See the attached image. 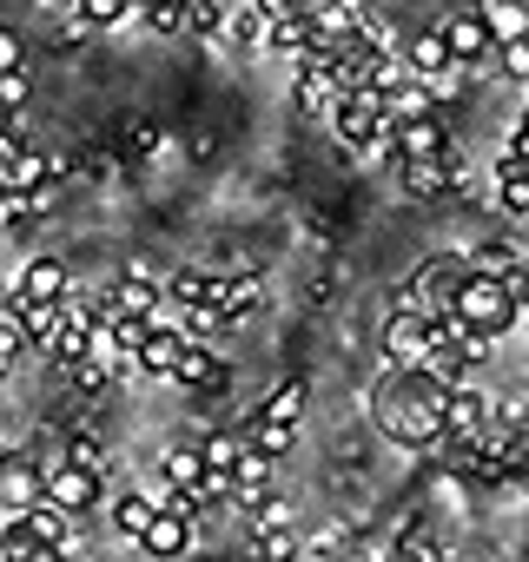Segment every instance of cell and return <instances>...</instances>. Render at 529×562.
I'll return each mask as SVG.
<instances>
[{
	"instance_id": "3",
	"label": "cell",
	"mask_w": 529,
	"mask_h": 562,
	"mask_svg": "<svg viewBox=\"0 0 529 562\" xmlns=\"http://www.w3.org/2000/svg\"><path fill=\"white\" fill-rule=\"evenodd\" d=\"M325 113H331V133H338L351 153H384V159H391V126H384L378 93H338Z\"/></svg>"
},
{
	"instance_id": "39",
	"label": "cell",
	"mask_w": 529,
	"mask_h": 562,
	"mask_svg": "<svg viewBox=\"0 0 529 562\" xmlns=\"http://www.w3.org/2000/svg\"><path fill=\"white\" fill-rule=\"evenodd\" d=\"M8 67H27V47H21L14 27H0V74H8Z\"/></svg>"
},
{
	"instance_id": "9",
	"label": "cell",
	"mask_w": 529,
	"mask_h": 562,
	"mask_svg": "<svg viewBox=\"0 0 529 562\" xmlns=\"http://www.w3.org/2000/svg\"><path fill=\"white\" fill-rule=\"evenodd\" d=\"M159 292H166V278H159L146 258H126L100 305H113V312H153V305H159Z\"/></svg>"
},
{
	"instance_id": "11",
	"label": "cell",
	"mask_w": 529,
	"mask_h": 562,
	"mask_svg": "<svg viewBox=\"0 0 529 562\" xmlns=\"http://www.w3.org/2000/svg\"><path fill=\"white\" fill-rule=\"evenodd\" d=\"M483 424H489V397L476 384H450V397H443V443H476Z\"/></svg>"
},
{
	"instance_id": "29",
	"label": "cell",
	"mask_w": 529,
	"mask_h": 562,
	"mask_svg": "<svg viewBox=\"0 0 529 562\" xmlns=\"http://www.w3.org/2000/svg\"><path fill=\"white\" fill-rule=\"evenodd\" d=\"M292 437H299V430H285V424H258V417H251V437H245V450H258V457H272V463H279V457L292 450Z\"/></svg>"
},
{
	"instance_id": "7",
	"label": "cell",
	"mask_w": 529,
	"mask_h": 562,
	"mask_svg": "<svg viewBox=\"0 0 529 562\" xmlns=\"http://www.w3.org/2000/svg\"><path fill=\"white\" fill-rule=\"evenodd\" d=\"M384 126H391V159H443V153H457L437 113H417V120H384Z\"/></svg>"
},
{
	"instance_id": "1",
	"label": "cell",
	"mask_w": 529,
	"mask_h": 562,
	"mask_svg": "<svg viewBox=\"0 0 529 562\" xmlns=\"http://www.w3.org/2000/svg\"><path fill=\"white\" fill-rule=\"evenodd\" d=\"M443 397H450V384L430 378L424 364H391V378L378 384L371 417H378V430H384L391 443L430 450V443H443Z\"/></svg>"
},
{
	"instance_id": "12",
	"label": "cell",
	"mask_w": 529,
	"mask_h": 562,
	"mask_svg": "<svg viewBox=\"0 0 529 562\" xmlns=\"http://www.w3.org/2000/svg\"><path fill=\"white\" fill-rule=\"evenodd\" d=\"M397 179H404L410 199L430 205V199H443V192L463 179V159H457V153H443V159H397Z\"/></svg>"
},
{
	"instance_id": "15",
	"label": "cell",
	"mask_w": 529,
	"mask_h": 562,
	"mask_svg": "<svg viewBox=\"0 0 529 562\" xmlns=\"http://www.w3.org/2000/svg\"><path fill=\"white\" fill-rule=\"evenodd\" d=\"M133 542H139L146 555H166V562H172V555H185V549H192V516L153 509V516H146V529H139Z\"/></svg>"
},
{
	"instance_id": "21",
	"label": "cell",
	"mask_w": 529,
	"mask_h": 562,
	"mask_svg": "<svg viewBox=\"0 0 529 562\" xmlns=\"http://www.w3.org/2000/svg\"><path fill=\"white\" fill-rule=\"evenodd\" d=\"M60 292H67V265L60 258H27L14 299H60Z\"/></svg>"
},
{
	"instance_id": "37",
	"label": "cell",
	"mask_w": 529,
	"mask_h": 562,
	"mask_svg": "<svg viewBox=\"0 0 529 562\" xmlns=\"http://www.w3.org/2000/svg\"><path fill=\"white\" fill-rule=\"evenodd\" d=\"M21 100H27V67H8L0 74V113H21Z\"/></svg>"
},
{
	"instance_id": "32",
	"label": "cell",
	"mask_w": 529,
	"mask_h": 562,
	"mask_svg": "<svg viewBox=\"0 0 529 562\" xmlns=\"http://www.w3.org/2000/svg\"><path fill=\"white\" fill-rule=\"evenodd\" d=\"M443 549H437V536L424 529V522H404V536H397V562H437Z\"/></svg>"
},
{
	"instance_id": "38",
	"label": "cell",
	"mask_w": 529,
	"mask_h": 562,
	"mask_svg": "<svg viewBox=\"0 0 529 562\" xmlns=\"http://www.w3.org/2000/svg\"><path fill=\"white\" fill-rule=\"evenodd\" d=\"M251 8L264 14V27H272V21H299V14H312V0H251Z\"/></svg>"
},
{
	"instance_id": "18",
	"label": "cell",
	"mask_w": 529,
	"mask_h": 562,
	"mask_svg": "<svg viewBox=\"0 0 529 562\" xmlns=\"http://www.w3.org/2000/svg\"><path fill=\"white\" fill-rule=\"evenodd\" d=\"M21 516V529L34 536V542H54V549H74V516L67 509H54L47 496L41 503H27V509H14Z\"/></svg>"
},
{
	"instance_id": "10",
	"label": "cell",
	"mask_w": 529,
	"mask_h": 562,
	"mask_svg": "<svg viewBox=\"0 0 529 562\" xmlns=\"http://www.w3.org/2000/svg\"><path fill=\"white\" fill-rule=\"evenodd\" d=\"M437 34H443V47H450V74H470V67L483 74V60H489L496 41H489V27H483L476 14H450Z\"/></svg>"
},
{
	"instance_id": "23",
	"label": "cell",
	"mask_w": 529,
	"mask_h": 562,
	"mask_svg": "<svg viewBox=\"0 0 529 562\" xmlns=\"http://www.w3.org/2000/svg\"><path fill=\"white\" fill-rule=\"evenodd\" d=\"M60 463H80V470H93V476H113V457H106V443H100L93 430H74L67 450H60Z\"/></svg>"
},
{
	"instance_id": "41",
	"label": "cell",
	"mask_w": 529,
	"mask_h": 562,
	"mask_svg": "<svg viewBox=\"0 0 529 562\" xmlns=\"http://www.w3.org/2000/svg\"><path fill=\"white\" fill-rule=\"evenodd\" d=\"M437 562H450V555H437Z\"/></svg>"
},
{
	"instance_id": "6",
	"label": "cell",
	"mask_w": 529,
	"mask_h": 562,
	"mask_svg": "<svg viewBox=\"0 0 529 562\" xmlns=\"http://www.w3.org/2000/svg\"><path fill=\"white\" fill-rule=\"evenodd\" d=\"M430 345H437V325H430L424 312H410V305H397V312L384 318V331H378V351H384V364H417Z\"/></svg>"
},
{
	"instance_id": "26",
	"label": "cell",
	"mask_w": 529,
	"mask_h": 562,
	"mask_svg": "<svg viewBox=\"0 0 529 562\" xmlns=\"http://www.w3.org/2000/svg\"><path fill=\"white\" fill-rule=\"evenodd\" d=\"M476 21L489 27V41H516V34H529V21L509 8V0H483V8H476Z\"/></svg>"
},
{
	"instance_id": "20",
	"label": "cell",
	"mask_w": 529,
	"mask_h": 562,
	"mask_svg": "<svg viewBox=\"0 0 529 562\" xmlns=\"http://www.w3.org/2000/svg\"><path fill=\"white\" fill-rule=\"evenodd\" d=\"M404 60H410V74H417V80H443V74H450V47H443V34H437V27L410 34Z\"/></svg>"
},
{
	"instance_id": "34",
	"label": "cell",
	"mask_w": 529,
	"mask_h": 562,
	"mask_svg": "<svg viewBox=\"0 0 529 562\" xmlns=\"http://www.w3.org/2000/svg\"><path fill=\"white\" fill-rule=\"evenodd\" d=\"M199 457H205V470H232V463L245 457V437L218 430V437H205V443H199Z\"/></svg>"
},
{
	"instance_id": "25",
	"label": "cell",
	"mask_w": 529,
	"mask_h": 562,
	"mask_svg": "<svg viewBox=\"0 0 529 562\" xmlns=\"http://www.w3.org/2000/svg\"><path fill=\"white\" fill-rule=\"evenodd\" d=\"M292 100H299L305 113H318V106H331V100H338V80H331V74H318V67H299Z\"/></svg>"
},
{
	"instance_id": "33",
	"label": "cell",
	"mask_w": 529,
	"mask_h": 562,
	"mask_svg": "<svg viewBox=\"0 0 529 562\" xmlns=\"http://www.w3.org/2000/svg\"><path fill=\"white\" fill-rule=\"evenodd\" d=\"M74 14H80L87 27H120V21L133 14V0H74Z\"/></svg>"
},
{
	"instance_id": "36",
	"label": "cell",
	"mask_w": 529,
	"mask_h": 562,
	"mask_svg": "<svg viewBox=\"0 0 529 562\" xmlns=\"http://www.w3.org/2000/svg\"><path fill=\"white\" fill-rule=\"evenodd\" d=\"M258 555H264V562H292V555H299L292 529H285V522H272V529H258Z\"/></svg>"
},
{
	"instance_id": "40",
	"label": "cell",
	"mask_w": 529,
	"mask_h": 562,
	"mask_svg": "<svg viewBox=\"0 0 529 562\" xmlns=\"http://www.w3.org/2000/svg\"><path fill=\"white\" fill-rule=\"evenodd\" d=\"M251 562H264V555H251Z\"/></svg>"
},
{
	"instance_id": "8",
	"label": "cell",
	"mask_w": 529,
	"mask_h": 562,
	"mask_svg": "<svg viewBox=\"0 0 529 562\" xmlns=\"http://www.w3.org/2000/svg\"><path fill=\"white\" fill-rule=\"evenodd\" d=\"M100 490H106V476H93V470H80V463H47V503L54 509H67V516H87L93 503H100Z\"/></svg>"
},
{
	"instance_id": "5",
	"label": "cell",
	"mask_w": 529,
	"mask_h": 562,
	"mask_svg": "<svg viewBox=\"0 0 529 562\" xmlns=\"http://www.w3.org/2000/svg\"><path fill=\"white\" fill-rule=\"evenodd\" d=\"M47 496V457L34 450H0V516H14Z\"/></svg>"
},
{
	"instance_id": "14",
	"label": "cell",
	"mask_w": 529,
	"mask_h": 562,
	"mask_svg": "<svg viewBox=\"0 0 529 562\" xmlns=\"http://www.w3.org/2000/svg\"><path fill=\"white\" fill-rule=\"evenodd\" d=\"M172 384H185V391H218V384H225V364L212 358L205 338H185V345H179V358H172Z\"/></svg>"
},
{
	"instance_id": "31",
	"label": "cell",
	"mask_w": 529,
	"mask_h": 562,
	"mask_svg": "<svg viewBox=\"0 0 529 562\" xmlns=\"http://www.w3.org/2000/svg\"><path fill=\"white\" fill-rule=\"evenodd\" d=\"M146 516H153V503H146L139 490H133V496H120V503H113V536H126V542H133V536L146 529Z\"/></svg>"
},
{
	"instance_id": "35",
	"label": "cell",
	"mask_w": 529,
	"mask_h": 562,
	"mask_svg": "<svg viewBox=\"0 0 529 562\" xmlns=\"http://www.w3.org/2000/svg\"><path fill=\"white\" fill-rule=\"evenodd\" d=\"M489 54H496V67H503L509 80H529V34H516V41H496Z\"/></svg>"
},
{
	"instance_id": "19",
	"label": "cell",
	"mask_w": 529,
	"mask_h": 562,
	"mask_svg": "<svg viewBox=\"0 0 529 562\" xmlns=\"http://www.w3.org/2000/svg\"><path fill=\"white\" fill-rule=\"evenodd\" d=\"M305 404H312V391H305V378H285L272 397H264L251 417L258 424H285V430H299V417H305Z\"/></svg>"
},
{
	"instance_id": "17",
	"label": "cell",
	"mask_w": 529,
	"mask_h": 562,
	"mask_svg": "<svg viewBox=\"0 0 529 562\" xmlns=\"http://www.w3.org/2000/svg\"><path fill=\"white\" fill-rule=\"evenodd\" d=\"M258 312V278H218V299H212V325L218 331H238L245 318Z\"/></svg>"
},
{
	"instance_id": "4",
	"label": "cell",
	"mask_w": 529,
	"mask_h": 562,
	"mask_svg": "<svg viewBox=\"0 0 529 562\" xmlns=\"http://www.w3.org/2000/svg\"><path fill=\"white\" fill-rule=\"evenodd\" d=\"M463 265H470V258H457V251L424 258V265L410 271V285H404L397 305H410V312H424V318H443V312H450V285L463 278Z\"/></svg>"
},
{
	"instance_id": "22",
	"label": "cell",
	"mask_w": 529,
	"mask_h": 562,
	"mask_svg": "<svg viewBox=\"0 0 529 562\" xmlns=\"http://www.w3.org/2000/svg\"><path fill=\"white\" fill-rule=\"evenodd\" d=\"M238 54H264V34H272V27H264V14L258 8H245V14H225V27H218Z\"/></svg>"
},
{
	"instance_id": "13",
	"label": "cell",
	"mask_w": 529,
	"mask_h": 562,
	"mask_svg": "<svg viewBox=\"0 0 529 562\" xmlns=\"http://www.w3.org/2000/svg\"><path fill=\"white\" fill-rule=\"evenodd\" d=\"M279 490V476H272V457H258V450H245L232 470H225V496L232 503H245V509H258L264 496Z\"/></svg>"
},
{
	"instance_id": "2",
	"label": "cell",
	"mask_w": 529,
	"mask_h": 562,
	"mask_svg": "<svg viewBox=\"0 0 529 562\" xmlns=\"http://www.w3.org/2000/svg\"><path fill=\"white\" fill-rule=\"evenodd\" d=\"M450 318H463L470 331H489V338H503V331H516L522 305L503 292V278H496V271H476V265H463V278L450 285Z\"/></svg>"
},
{
	"instance_id": "28",
	"label": "cell",
	"mask_w": 529,
	"mask_h": 562,
	"mask_svg": "<svg viewBox=\"0 0 529 562\" xmlns=\"http://www.w3.org/2000/svg\"><path fill=\"white\" fill-rule=\"evenodd\" d=\"M179 27H192L199 41H218V27H225V0H185V21Z\"/></svg>"
},
{
	"instance_id": "30",
	"label": "cell",
	"mask_w": 529,
	"mask_h": 562,
	"mask_svg": "<svg viewBox=\"0 0 529 562\" xmlns=\"http://www.w3.org/2000/svg\"><path fill=\"white\" fill-rule=\"evenodd\" d=\"M27 351H34V345H27V331H21V318H14V305H8V312H0V371H14Z\"/></svg>"
},
{
	"instance_id": "16",
	"label": "cell",
	"mask_w": 529,
	"mask_h": 562,
	"mask_svg": "<svg viewBox=\"0 0 529 562\" xmlns=\"http://www.w3.org/2000/svg\"><path fill=\"white\" fill-rule=\"evenodd\" d=\"M67 159H54V153H34V146H21L14 159H0V186L8 192H41L54 172H60Z\"/></svg>"
},
{
	"instance_id": "27",
	"label": "cell",
	"mask_w": 529,
	"mask_h": 562,
	"mask_svg": "<svg viewBox=\"0 0 529 562\" xmlns=\"http://www.w3.org/2000/svg\"><path fill=\"white\" fill-rule=\"evenodd\" d=\"M133 14H139L153 34H179V21H185V0H133Z\"/></svg>"
},
{
	"instance_id": "24",
	"label": "cell",
	"mask_w": 529,
	"mask_h": 562,
	"mask_svg": "<svg viewBox=\"0 0 529 562\" xmlns=\"http://www.w3.org/2000/svg\"><path fill=\"white\" fill-rule=\"evenodd\" d=\"M159 476H166L172 490H199V496H205V457H199V450H172V457L159 463ZM205 503H212V496H205Z\"/></svg>"
}]
</instances>
